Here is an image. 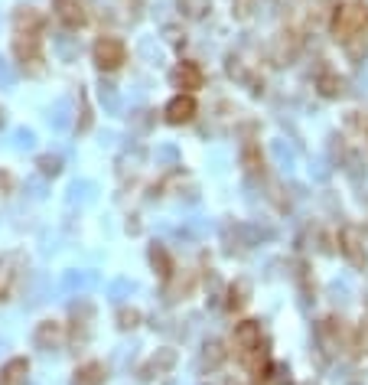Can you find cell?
<instances>
[{
  "label": "cell",
  "mask_w": 368,
  "mask_h": 385,
  "mask_svg": "<svg viewBox=\"0 0 368 385\" xmlns=\"http://www.w3.org/2000/svg\"><path fill=\"white\" fill-rule=\"evenodd\" d=\"M94 59H98V66H118V62H121L124 59V46L121 43H118V39H101V43H98V46H94Z\"/></svg>",
  "instance_id": "1"
},
{
  "label": "cell",
  "mask_w": 368,
  "mask_h": 385,
  "mask_svg": "<svg viewBox=\"0 0 368 385\" xmlns=\"http://www.w3.org/2000/svg\"><path fill=\"white\" fill-rule=\"evenodd\" d=\"M192 108H196V104L189 102V98H176L167 112H170V121H186V118H192Z\"/></svg>",
  "instance_id": "2"
},
{
  "label": "cell",
  "mask_w": 368,
  "mask_h": 385,
  "mask_svg": "<svg viewBox=\"0 0 368 385\" xmlns=\"http://www.w3.org/2000/svg\"><path fill=\"white\" fill-rule=\"evenodd\" d=\"M235 339L241 343V346H255L257 339H261V330H257L255 323H241V327L235 330Z\"/></svg>",
  "instance_id": "3"
},
{
  "label": "cell",
  "mask_w": 368,
  "mask_h": 385,
  "mask_svg": "<svg viewBox=\"0 0 368 385\" xmlns=\"http://www.w3.org/2000/svg\"><path fill=\"white\" fill-rule=\"evenodd\" d=\"M56 339H59V330L52 327V323H43V327L36 330V346H43V349H46L49 343L56 346Z\"/></svg>",
  "instance_id": "4"
},
{
  "label": "cell",
  "mask_w": 368,
  "mask_h": 385,
  "mask_svg": "<svg viewBox=\"0 0 368 385\" xmlns=\"http://www.w3.org/2000/svg\"><path fill=\"white\" fill-rule=\"evenodd\" d=\"M56 7L62 10V17H66L69 23H76V20H82V10L76 7V0H59Z\"/></svg>",
  "instance_id": "5"
},
{
  "label": "cell",
  "mask_w": 368,
  "mask_h": 385,
  "mask_svg": "<svg viewBox=\"0 0 368 385\" xmlns=\"http://www.w3.org/2000/svg\"><path fill=\"white\" fill-rule=\"evenodd\" d=\"M176 82H189V85H196L199 82V72L192 66H183L180 72H176Z\"/></svg>",
  "instance_id": "6"
},
{
  "label": "cell",
  "mask_w": 368,
  "mask_h": 385,
  "mask_svg": "<svg viewBox=\"0 0 368 385\" xmlns=\"http://www.w3.org/2000/svg\"><path fill=\"white\" fill-rule=\"evenodd\" d=\"M76 385H101V379H98V372H94V369H85V372L76 379Z\"/></svg>",
  "instance_id": "7"
},
{
  "label": "cell",
  "mask_w": 368,
  "mask_h": 385,
  "mask_svg": "<svg viewBox=\"0 0 368 385\" xmlns=\"http://www.w3.org/2000/svg\"><path fill=\"white\" fill-rule=\"evenodd\" d=\"M101 102H108V108H118V95H114V85H101Z\"/></svg>",
  "instance_id": "8"
},
{
  "label": "cell",
  "mask_w": 368,
  "mask_h": 385,
  "mask_svg": "<svg viewBox=\"0 0 368 385\" xmlns=\"http://www.w3.org/2000/svg\"><path fill=\"white\" fill-rule=\"evenodd\" d=\"M17 147H33V134H29V131H17Z\"/></svg>",
  "instance_id": "9"
},
{
  "label": "cell",
  "mask_w": 368,
  "mask_h": 385,
  "mask_svg": "<svg viewBox=\"0 0 368 385\" xmlns=\"http://www.w3.org/2000/svg\"><path fill=\"white\" fill-rule=\"evenodd\" d=\"M13 82V72H10L7 62H0V85H10Z\"/></svg>",
  "instance_id": "10"
},
{
  "label": "cell",
  "mask_w": 368,
  "mask_h": 385,
  "mask_svg": "<svg viewBox=\"0 0 368 385\" xmlns=\"http://www.w3.org/2000/svg\"><path fill=\"white\" fill-rule=\"evenodd\" d=\"M56 128H66V104L56 108Z\"/></svg>",
  "instance_id": "11"
},
{
  "label": "cell",
  "mask_w": 368,
  "mask_h": 385,
  "mask_svg": "<svg viewBox=\"0 0 368 385\" xmlns=\"http://www.w3.org/2000/svg\"><path fill=\"white\" fill-rule=\"evenodd\" d=\"M251 4H255V0H238V7H241L238 13H251Z\"/></svg>",
  "instance_id": "12"
}]
</instances>
